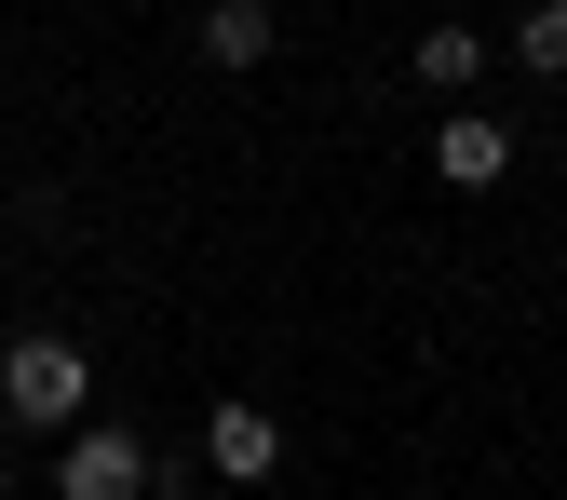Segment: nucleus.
Here are the masks:
<instances>
[{
  "label": "nucleus",
  "instance_id": "1",
  "mask_svg": "<svg viewBox=\"0 0 567 500\" xmlns=\"http://www.w3.org/2000/svg\"><path fill=\"white\" fill-rule=\"evenodd\" d=\"M0 419H14V433L95 419V351L68 338V325H14V338H0Z\"/></svg>",
  "mask_w": 567,
  "mask_h": 500
},
{
  "label": "nucleus",
  "instance_id": "2",
  "mask_svg": "<svg viewBox=\"0 0 567 500\" xmlns=\"http://www.w3.org/2000/svg\"><path fill=\"white\" fill-rule=\"evenodd\" d=\"M54 500H150V433L68 419V433H54Z\"/></svg>",
  "mask_w": 567,
  "mask_h": 500
},
{
  "label": "nucleus",
  "instance_id": "3",
  "mask_svg": "<svg viewBox=\"0 0 567 500\" xmlns=\"http://www.w3.org/2000/svg\"><path fill=\"white\" fill-rule=\"evenodd\" d=\"M203 460H217L230 487H270V473H284V419H270L257 392H230L217 419H203Z\"/></svg>",
  "mask_w": 567,
  "mask_h": 500
},
{
  "label": "nucleus",
  "instance_id": "4",
  "mask_svg": "<svg viewBox=\"0 0 567 500\" xmlns=\"http://www.w3.org/2000/svg\"><path fill=\"white\" fill-rule=\"evenodd\" d=\"M433 176H446V190H501V176H514V122H501V109H446Z\"/></svg>",
  "mask_w": 567,
  "mask_h": 500
},
{
  "label": "nucleus",
  "instance_id": "5",
  "mask_svg": "<svg viewBox=\"0 0 567 500\" xmlns=\"http://www.w3.org/2000/svg\"><path fill=\"white\" fill-rule=\"evenodd\" d=\"M203 54H217V68H270L284 14H270V0H203Z\"/></svg>",
  "mask_w": 567,
  "mask_h": 500
},
{
  "label": "nucleus",
  "instance_id": "6",
  "mask_svg": "<svg viewBox=\"0 0 567 500\" xmlns=\"http://www.w3.org/2000/svg\"><path fill=\"white\" fill-rule=\"evenodd\" d=\"M405 68H419L433 95H473V82H486V41H473V28H419V54H405Z\"/></svg>",
  "mask_w": 567,
  "mask_h": 500
},
{
  "label": "nucleus",
  "instance_id": "7",
  "mask_svg": "<svg viewBox=\"0 0 567 500\" xmlns=\"http://www.w3.org/2000/svg\"><path fill=\"white\" fill-rule=\"evenodd\" d=\"M514 68H540V82H567V0H540V14L514 28Z\"/></svg>",
  "mask_w": 567,
  "mask_h": 500
},
{
  "label": "nucleus",
  "instance_id": "8",
  "mask_svg": "<svg viewBox=\"0 0 567 500\" xmlns=\"http://www.w3.org/2000/svg\"><path fill=\"white\" fill-rule=\"evenodd\" d=\"M0 500H14V447H0Z\"/></svg>",
  "mask_w": 567,
  "mask_h": 500
}]
</instances>
